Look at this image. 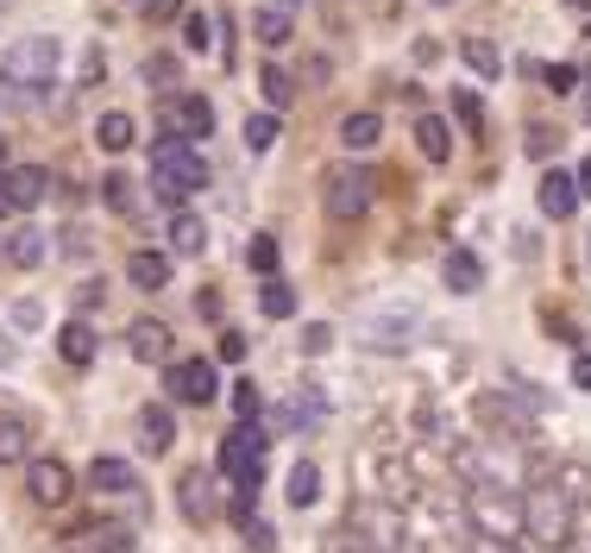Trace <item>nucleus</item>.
Returning <instances> with one entry per match:
<instances>
[{
	"instance_id": "obj_54",
	"label": "nucleus",
	"mask_w": 591,
	"mask_h": 553,
	"mask_svg": "<svg viewBox=\"0 0 591 553\" xmlns=\"http://www.w3.org/2000/svg\"><path fill=\"white\" fill-rule=\"evenodd\" d=\"M277 7H296V0H277Z\"/></svg>"
},
{
	"instance_id": "obj_1",
	"label": "nucleus",
	"mask_w": 591,
	"mask_h": 553,
	"mask_svg": "<svg viewBox=\"0 0 591 553\" xmlns=\"http://www.w3.org/2000/svg\"><path fill=\"white\" fill-rule=\"evenodd\" d=\"M572 503H566V491L554 484V478H541V484H529L522 491V534L535 541V548H547V553H560L566 541H572Z\"/></svg>"
},
{
	"instance_id": "obj_5",
	"label": "nucleus",
	"mask_w": 591,
	"mask_h": 553,
	"mask_svg": "<svg viewBox=\"0 0 591 553\" xmlns=\"http://www.w3.org/2000/svg\"><path fill=\"white\" fill-rule=\"evenodd\" d=\"M371 183H378V176L359 170V164H340V170H328V189H321L328 214H334V221H359L365 208H371Z\"/></svg>"
},
{
	"instance_id": "obj_45",
	"label": "nucleus",
	"mask_w": 591,
	"mask_h": 553,
	"mask_svg": "<svg viewBox=\"0 0 591 553\" xmlns=\"http://www.w3.org/2000/svg\"><path fill=\"white\" fill-rule=\"evenodd\" d=\"M152 7V20H182V0H145Z\"/></svg>"
},
{
	"instance_id": "obj_12",
	"label": "nucleus",
	"mask_w": 591,
	"mask_h": 553,
	"mask_svg": "<svg viewBox=\"0 0 591 553\" xmlns=\"http://www.w3.org/2000/svg\"><path fill=\"white\" fill-rule=\"evenodd\" d=\"M132 484H139V466L120 459V452H95V466H88V491H102V497H127Z\"/></svg>"
},
{
	"instance_id": "obj_3",
	"label": "nucleus",
	"mask_w": 591,
	"mask_h": 553,
	"mask_svg": "<svg viewBox=\"0 0 591 553\" xmlns=\"http://www.w3.org/2000/svg\"><path fill=\"white\" fill-rule=\"evenodd\" d=\"M465 522L478 541H516L522 534V497L510 484H465Z\"/></svg>"
},
{
	"instance_id": "obj_24",
	"label": "nucleus",
	"mask_w": 591,
	"mask_h": 553,
	"mask_svg": "<svg viewBox=\"0 0 591 553\" xmlns=\"http://www.w3.org/2000/svg\"><path fill=\"white\" fill-rule=\"evenodd\" d=\"M283 497L296 503V509H315V503H321V472H315L309 459H296V466H289V484H283Z\"/></svg>"
},
{
	"instance_id": "obj_40",
	"label": "nucleus",
	"mask_w": 591,
	"mask_h": 553,
	"mask_svg": "<svg viewBox=\"0 0 591 553\" xmlns=\"http://www.w3.org/2000/svg\"><path fill=\"white\" fill-rule=\"evenodd\" d=\"M328 346H334V327H328V321H309V327H303V352H309V358H321Z\"/></svg>"
},
{
	"instance_id": "obj_28",
	"label": "nucleus",
	"mask_w": 591,
	"mask_h": 553,
	"mask_svg": "<svg viewBox=\"0 0 591 553\" xmlns=\"http://www.w3.org/2000/svg\"><path fill=\"white\" fill-rule=\"evenodd\" d=\"M202 246H208L202 214H177V221H170V251H189V258H196Z\"/></svg>"
},
{
	"instance_id": "obj_36",
	"label": "nucleus",
	"mask_w": 591,
	"mask_h": 553,
	"mask_svg": "<svg viewBox=\"0 0 591 553\" xmlns=\"http://www.w3.org/2000/svg\"><path fill=\"white\" fill-rule=\"evenodd\" d=\"M95 534H102V553H139V541H132V528H120V522H102Z\"/></svg>"
},
{
	"instance_id": "obj_26",
	"label": "nucleus",
	"mask_w": 591,
	"mask_h": 553,
	"mask_svg": "<svg viewBox=\"0 0 591 553\" xmlns=\"http://www.w3.org/2000/svg\"><path fill=\"white\" fill-rule=\"evenodd\" d=\"M132 139H139L132 114H102V120H95V145H102V151H127Z\"/></svg>"
},
{
	"instance_id": "obj_25",
	"label": "nucleus",
	"mask_w": 591,
	"mask_h": 553,
	"mask_svg": "<svg viewBox=\"0 0 591 553\" xmlns=\"http://www.w3.org/2000/svg\"><path fill=\"white\" fill-rule=\"evenodd\" d=\"M415 145H422V157H428V164H447V157H453V132H447V120H435V114H428V120L415 126Z\"/></svg>"
},
{
	"instance_id": "obj_31",
	"label": "nucleus",
	"mask_w": 591,
	"mask_h": 553,
	"mask_svg": "<svg viewBox=\"0 0 591 553\" xmlns=\"http://www.w3.org/2000/svg\"><path fill=\"white\" fill-rule=\"evenodd\" d=\"M460 57H465V63H472V70H478V75H497V63H504V57H497V45H490V38H465V45H460Z\"/></svg>"
},
{
	"instance_id": "obj_33",
	"label": "nucleus",
	"mask_w": 591,
	"mask_h": 553,
	"mask_svg": "<svg viewBox=\"0 0 591 553\" xmlns=\"http://www.w3.org/2000/svg\"><path fill=\"white\" fill-rule=\"evenodd\" d=\"M233 409H239V422H258L264 397H258V384H252V377H239V384H233Z\"/></svg>"
},
{
	"instance_id": "obj_44",
	"label": "nucleus",
	"mask_w": 591,
	"mask_h": 553,
	"mask_svg": "<svg viewBox=\"0 0 591 553\" xmlns=\"http://www.w3.org/2000/svg\"><path fill=\"white\" fill-rule=\"evenodd\" d=\"M221 358L239 365V358H246V333H221Z\"/></svg>"
},
{
	"instance_id": "obj_37",
	"label": "nucleus",
	"mask_w": 591,
	"mask_h": 553,
	"mask_svg": "<svg viewBox=\"0 0 591 553\" xmlns=\"http://www.w3.org/2000/svg\"><path fill=\"white\" fill-rule=\"evenodd\" d=\"M102 196H107L114 214H132V183H127V176H102Z\"/></svg>"
},
{
	"instance_id": "obj_2",
	"label": "nucleus",
	"mask_w": 591,
	"mask_h": 553,
	"mask_svg": "<svg viewBox=\"0 0 591 553\" xmlns=\"http://www.w3.org/2000/svg\"><path fill=\"white\" fill-rule=\"evenodd\" d=\"M208 183V164H202V151L189 145L182 132H164L152 145V189L164 201H182L189 189H202Z\"/></svg>"
},
{
	"instance_id": "obj_20",
	"label": "nucleus",
	"mask_w": 591,
	"mask_h": 553,
	"mask_svg": "<svg viewBox=\"0 0 591 553\" xmlns=\"http://www.w3.org/2000/svg\"><path fill=\"white\" fill-rule=\"evenodd\" d=\"M289 32H296V25H289V7H258L252 13V38L264 50H283L289 45Z\"/></svg>"
},
{
	"instance_id": "obj_18",
	"label": "nucleus",
	"mask_w": 591,
	"mask_h": 553,
	"mask_svg": "<svg viewBox=\"0 0 591 553\" xmlns=\"http://www.w3.org/2000/svg\"><path fill=\"white\" fill-rule=\"evenodd\" d=\"M0 251H7V264L38 271V264H45V233H38V226H13V233L0 239Z\"/></svg>"
},
{
	"instance_id": "obj_23",
	"label": "nucleus",
	"mask_w": 591,
	"mask_h": 553,
	"mask_svg": "<svg viewBox=\"0 0 591 553\" xmlns=\"http://www.w3.org/2000/svg\"><path fill=\"white\" fill-rule=\"evenodd\" d=\"M378 139H385V120H378V114H346V120H340V145L346 151H371Z\"/></svg>"
},
{
	"instance_id": "obj_29",
	"label": "nucleus",
	"mask_w": 591,
	"mask_h": 553,
	"mask_svg": "<svg viewBox=\"0 0 591 553\" xmlns=\"http://www.w3.org/2000/svg\"><path fill=\"white\" fill-rule=\"evenodd\" d=\"M554 484L566 491V503H572V509H579V503H591V472H586V466H560V472H554Z\"/></svg>"
},
{
	"instance_id": "obj_38",
	"label": "nucleus",
	"mask_w": 591,
	"mask_h": 553,
	"mask_svg": "<svg viewBox=\"0 0 591 553\" xmlns=\"http://www.w3.org/2000/svg\"><path fill=\"white\" fill-rule=\"evenodd\" d=\"M182 38H189V50H208V45H214V25H208V13H182Z\"/></svg>"
},
{
	"instance_id": "obj_39",
	"label": "nucleus",
	"mask_w": 591,
	"mask_h": 553,
	"mask_svg": "<svg viewBox=\"0 0 591 553\" xmlns=\"http://www.w3.org/2000/svg\"><path fill=\"white\" fill-rule=\"evenodd\" d=\"M541 82H547L554 95H572V89H579V70H572V63H547V70H541Z\"/></svg>"
},
{
	"instance_id": "obj_46",
	"label": "nucleus",
	"mask_w": 591,
	"mask_h": 553,
	"mask_svg": "<svg viewBox=\"0 0 591 553\" xmlns=\"http://www.w3.org/2000/svg\"><path fill=\"white\" fill-rule=\"evenodd\" d=\"M572 384H579V390H591V352H579V358H572Z\"/></svg>"
},
{
	"instance_id": "obj_8",
	"label": "nucleus",
	"mask_w": 591,
	"mask_h": 553,
	"mask_svg": "<svg viewBox=\"0 0 591 553\" xmlns=\"http://www.w3.org/2000/svg\"><path fill=\"white\" fill-rule=\"evenodd\" d=\"M26 491H32V503L63 509V503L76 497V478H70V466H63V459H32V466H26Z\"/></svg>"
},
{
	"instance_id": "obj_51",
	"label": "nucleus",
	"mask_w": 591,
	"mask_h": 553,
	"mask_svg": "<svg viewBox=\"0 0 591 553\" xmlns=\"http://www.w3.org/2000/svg\"><path fill=\"white\" fill-rule=\"evenodd\" d=\"M0 214H13V201H7V183H0Z\"/></svg>"
},
{
	"instance_id": "obj_14",
	"label": "nucleus",
	"mask_w": 591,
	"mask_h": 553,
	"mask_svg": "<svg viewBox=\"0 0 591 553\" xmlns=\"http://www.w3.org/2000/svg\"><path fill=\"white\" fill-rule=\"evenodd\" d=\"M0 183H7V201H13V208H38L45 189H51V176L38 170V164H13V170H0Z\"/></svg>"
},
{
	"instance_id": "obj_22",
	"label": "nucleus",
	"mask_w": 591,
	"mask_h": 553,
	"mask_svg": "<svg viewBox=\"0 0 591 553\" xmlns=\"http://www.w3.org/2000/svg\"><path fill=\"white\" fill-rule=\"evenodd\" d=\"M478 283H485V264H478V258H472L465 246L447 251V290H453V296H472Z\"/></svg>"
},
{
	"instance_id": "obj_27",
	"label": "nucleus",
	"mask_w": 591,
	"mask_h": 553,
	"mask_svg": "<svg viewBox=\"0 0 591 553\" xmlns=\"http://www.w3.org/2000/svg\"><path fill=\"white\" fill-rule=\"evenodd\" d=\"M258 308H264L271 321H289V315H296V290H289V283H277V276H264V290H258Z\"/></svg>"
},
{
	"instance_id": "obj_15",
	"label": "nucleus",
	"mask_w": 591,
	"mask_h": 553,
	"mask_svg": "<svg viewBox=\"0 0 591 553\" xmlns=\"http://www.w3.org/2000/svg\"><path fill=\"white\" fill-rule=\"evenodd\" d=\"M177 447V415H170V409H164V402H152V409H145V415H139V452H170Z\"/></svg>"
},
{
	"instance_id": "obj_21",
	"label": "nucleus",
	"mask_w": 591,
	"mask_h": 553,
	"mask_svg": "<svg viewBox=\"0 0 591 553\" xmlns=\"http://www.w3.org/2000/svg\"><path fill=\"white\" fill-rule=\"evenodd\" d=\"M26 452H32V422L7 409V415H0V466H20Z\"/></svg>"
},
{
	"instance_id": "obj_9",
	"label": "nucleus",
	"mask_w": 591,
	"mask_h": 553,
	"mask_svg": "<svg viewBox=\"0 0 591 553\" xmlns=\"http://www.w3.org/2000/svg\"><path fill=\"white\" fill-rule=\"evenodd\" d=\"M177 509H182V522H214L221 516V497H214V472H202V466H189V472L177 478Z\"/></svg>"
},
{
	"instance_id": "obj_30",
	"label": "nucleus",
	"mask_w": 591,
	"mask_h": 553,
	"mask_svg": "<svg viewBox=\"0 0 591 553\" xmlns=\"http://www.w3.org/2000/svg\"><path fill=\"white\" fill-rule=\"evenodd\" d=\"M277 145V114H246V151H271Z\"/></svg>"
},
{
	"instance_id": "obj_47",
	"label": "nucleus",
	"mask_w": 591,
	"mask_h": 553,
	"mask_svg": "<svg viewBox=\"0 0 591 553\" xmlns=\"http://www.w3.org/2000/svg\"><path fill=\"white\" fill-rule=\"evenodd\" d=\"M13 327H38V302H20V308H13Z\"/></svg>"
},
{
	"instance_id": "obj_34",
	"label": "nucleus",
	"mask_w": 591,
	"mask_h": 553,
	"mask_svg": "<svg viewBox=\"0 0 591 553\" xmlns=\"http://www.w3.org/2000/svg\"><path fill=\"white\" fill-rule=\"evenodd\" d=\"M258 82H264V101H271V107H289V101H296V82H289L283 70H264Z\"/></svg>"
},
{
	"instance_id": "obj_48",
	"label": "nucleus",
	"mask_w": 591,
	"mask_h": 553,
	"mask_svg": "<svg viewBox=\"0 0 591 553\" xmlns=\"http://www.w3.org/2000/svg\"><path fill=\"white\" fill-rule=\"evenodd\" d=\"M472 553H522V548H516V541H478Z\"/></svg>"
},
{
	"instance_id": "obj_35",
	"label": "nucleus",
	"mask_w": 591,
	"mask_h": 553,
	"mask_svg": "<svg viewBox=\"0 0 591 553\" xmlns=\"http://www.w3.org/2000/svg\"><path fill=\"white\" fill-rule=\"evenodd\" d=\"M145 82H152V89H170V82H177V57L152 50V57H145Z\"/></svg>"
},
{
	"instance_id": "obj_32",
	"label": "nucleus",
	"mask_w": 591,
	"mask_h": 553,
	"mask_svg": "<svg viewBox=\"0 0 591 553\" xmlns=\"http://www.w3.org/2000/svg\"><path fill=\"white\" fill-rule=\"evenodd\" d=\"M246 264H252V271H264V276H271V271H277V239H271V233H258L252 246H246Z\"/></svg>"
},
{
	"instance_id": "obj_13",
	"label": "nucleus",
	"mask_w": 591,
	"mask_h": 553,
	"mask_svg": "<svg viewBox=\"0 0 591 553\" xmlns=\"http://www.w3.org/2000/svg\"><path fill=\"white\" fill-rule=\"evenodd\" d=\"M535 201H541L547 221H566V214L579 208V183H572L566 170H547V176H541V189H535Z\"/></svg>"
},
{
	"instance_id": "obj_17",
	"label": "nucleus",
	"mask_w": 591,
	"mask_h": 553,
	"mask_svg": "<svg viewBox=\"0 0 591 553\" xmlns=\"http://www.w3.org/2000/svg\"><path fill=\"white\" fill-rule=\"evenodd\" d=\"M95 346H102V340H95V327L88 321H63L57 327V352H63V365H95Z\"/></svg>"
},
{
	"instance_id": "obj_50",
	"label": "nucleus",
	"mask_w": 591,
	"mask_h": 553,
	"mask_svg": "<svg viewBox=\"0 0 591 553\" xmlns=\"http://www.w3.org/2000/svg\"><path fill=\"white\" fill-rule=\"evenodd\" d=\"M7 358H13V340H7V333H0V365H7Z\"/></svg>"
},
{
	"instance_id": "obj_43",
	"label": "nucleus",
	"mask_w": 591,
	"mask_h": 553,
	"mask_svg": "<svg viewBox=\"0 0 591 553\" xmlns=\"http://www.w3.org/2000/svg\"><path fill=\"white\" fill-rule=\"evenodd\" d=\"M107 75V57L102 50H82V82H102Z\"/></svg>"
},
{
	"instance_id": "obj_11",
	"label": "nucleus",
	"mask_w": 591,
	"mask_h": 553,
	"mask_svg": "<svg viewBox=\"0 0 591 553\" xmlns=\"http://www.w3.org/2000/svg\"><path fill=\"white\" fill-rule=\"evenodd\" d=\"M164 120H170V132H182L189 145H202L208 132H214V101L208 95H177L170 107H164Z\"/></svg>"
},
{
	"instance_id": "obj_4",
	"label": "nucleus",
	"mask_w": 591,
	"mask_h": 553,
	"mask_svg": "<svg viewBox=\"0 0 591 553\" xmlns=\"http://www.w3.org/2000/svg\"><path fill=\"white\" fill-rule=\"evenodd\" d=\"M63 63V45H57L51 32H32V38H13V45L0 50V75L7 82H20V89H45Z\"/></svg>"
},
{
	"instance_id": "obj_52",
	"label": "nucleus",
	"mask_w": 591,
	"mask_h": 553,
	"mask_svg": "<svg viewBox=\"0 0 591 553\" xmlns=\"http://www.w3.org/2000/svg\"><path fill=\"white\" fill-rule=\"evenodd\" d=\"M0 170H7V139H0Z\"/></svg>"
},
{
	"instance_id": "obj_6",
	"label": "nucleus",
	"mask_w": 591,
	"mask_h": 553,
	"mask_svg": "<svg viewBox=\"0 0 591 553\" xmlns=\"http://www.w3.org/2000/svg\"><path fill=\"white\" fill-rule=\"evenodd\" d=\"M264 447H271V434H264L258 422H239L227 440H221V472H227V478L258 472V466H264Z\"/></svg>"
},
{
	"instance_id": "obj_10",
	"label": "nucleus",
	"mask_w": 591,
	"mask_h": 553,
	"mask_svg": "<svg viewBox=\"0 0 591 553\" xmlns=\"http://www.w3.org/2000/svg\"><path fill=\"white\" fill-rule=\"evenodd\" d=\"M478 415L504 427L497 440H529V434H535V415H529V409H522L510 390H504V397H497V390H485V397H478Z\"/></svg>"
},
{
	"instance_id": "obj_42",
	"label": "nucleus",
	"mask_w": 591,
	"mask_h": 553,
	"mask_svg": "<svg viewBox=\"0 0 591 553\" xmlns=\"http://www.w3.org/2000/svg\"><path fill=\"white\" fill-rule=\"evenodd\" d=\"M529 151H535V157H547V151H560V132H547V126H535V132H529Z\"/></svg>"
},
{
	"instance_id": "obj_19",
	"label": "nucleus",
	"mask_w": 591,
	"mask_h": 553,
	"mask_svg": "<svg viewBox=\"0 0 591 553\" xmlns=\"http://www.w3.org/2000/svg\"><path fill=\"white\" fill-rule=\"evenodd\" d=\"M127 346H132V358L157 365V358H170V327H164V321H132L127 327Z\"/></svg>"
},
{
	"instance_id": "obj_41",
	"label": "nucleus",
	"mask_w": 591,
	"mask_h": 553,
	"mask_svg": "<svg viewBox=\"0 0 591 553\" xmlns=\"http://www.w3.org/2000/svg\"><path fill=\"white\" fill-rule=\"evenodd\" d=\"M239 528H246V548H252V553L277 548V528H271V522H258V516H252V522H239Z\"/></svg>"
},
{
	"instance_id": "obj_16",
	"label": "nucleus",
	"mask_w": 591,
	"mask_h": 553,
	"mask_svg": "<svg viewBox=\"0 0 591 553\" xmlns=\"http://www.w3.org/2000/svg\"><path fill=\"white\" fill-rule=\"evenodd\" d=\"M127 283H132V290H145V296H157V290L170 283V251H132V258H127Z\"/></svg>"
},
{
	"instance_id": "obj_49",
	"label": "nucleus",
	"mask_w": 591,
	"mask_h": 553,
	"mask_svg": "<svg viewBox=\"0 0 591 553\" xmlns=\"http://www.w3.org/2000/svg\"><path fill=\"white\" fill-rule=\"evenodd\" d=\"M572 183H579V196L591 201V164H579V176H572Z\"/></svg>"
},
{
	"instance_id": "obj_53",
	"label": "nucleus",
	"mask_w": 591,
	"mask_h": 553,
	"mask_svg": "<svg viewBox=\"0 0 591 553\" xmlns=\"http://www.w3.org/2000/svg\"><path fill=\"white\" fill-rule=\"evenodd\" d=\"M586 264H591V239H586Z\"/></svg>"
},
{
	"instance_id": "obj_7",
	"label": "nucleus",
	"mask_w": 591,
	"mask_h": 553,
	"mask_svg": "<svg viewBox=\"0 0 591 553\" xmlns=\"http://www.w3.org/2000/svg\"><path fill=\"white\" fill-rule=\"evenodd\" d=\"M164 384H170V397H177V402H196V409H208V402L221 397V377H214L208 358H177Z\"/></svg>"
}]
</instances>
